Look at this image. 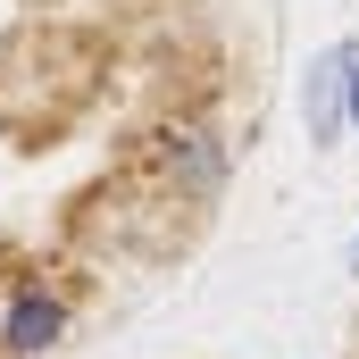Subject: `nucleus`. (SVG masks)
I'll return each mask as SVG.
<instances>
[{
    "label": "nucleus",
    "mask_w": 359,
    "mask_h": 359,
    "mask_svg": "<svg viewBox=\"0 0 359 359\" xmlns=\"http://www.w3.org/2000/svg\"><path fill=\"white\" fill-rule=\"evenodd\" d=\"M351 268H359V243H351Z\"/></svg>",
    "instance_id": "obj_3"
},
{
    "label": "nucleus",
    "mask_w": 359,
    "mask_h": 359,
    "mask_svg": "<svg viewBox=\"0 0 359 359\" xmlns=\"http://www.w3.org/2000/svg\"><path fill=\"white\" fill-rule=\"evenodd\" d=\"M343 76H351V42H326L301 76V117H309V142H334L343 126Z\"/></svg>",
    "instance_id": "obj_1"
},
{
    "label": "nucleus",
    "mask_w": 359,
    "mask_h": 359,
    "mask_svg": "<svg viewBox=\"0 0 359 359\" xmlns=\"http://www.w3.org/2000/svg\"><path fill=\"white\" fill-rule=\"evenodd\" d=\"M343 126H359V50H351V76H343Z\"/></svg>",
    "instance_id": "obj_2"
}]
</instances>
